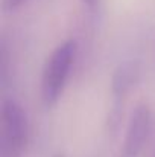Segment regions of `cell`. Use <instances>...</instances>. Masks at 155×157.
Masks as SVG:
<instances>
[{
    "mask_svg": "<svg viewBox=\"0 0 155 157\" xmlns=\"http://www.w3.org/2000/svg\"><path fill=\"white\" fill-rule=\"evenodd\" d=\"M75 56L76 43L73 40H67L58 44L46 59L41 75V99L46 107H53L62 96Z\"/></svg>",
    "mask_w": 155,
    "mask_h": 157,
    "instance_id": "6da1fadb",
    "label": "cell"
},
{
    "mask_svg": "<svg viewBox=\"0 0 155 157\" xmlns=\"http://www.w3.org/2000/svg\"><path fill=\"white\" fill-rule=\"evenodd\" d=\"M29 142V119L18 101L5 98L0 113V157H21Z\"/></svg>",
    "mask_w": 155,
    "mask_h": 157,
    "instance_id": "7a4b0ae2",
    "label": "cell"
},
{
    "mask_svg": "<svg viewBox=\"0 0 155 157\" xmlns=\"http://www.w3.org/2000/svg\"><path fill=\"white\" fill-rule=\"evenodd\" d=\"M151 133V108L146 102H140L131 113L125 139L119 157H138L142 154Z\"/></svg>",
    "mask_w": 155,
    "mask_h": 157,
    "instance_id": "3957f363",
    "label": "cell"
},
{
    "mask_svg": "<svg viewBox=\"0 0 155 157\" xmlns=\"http://www.w3.org/2000/svg\"><path fill=\"white\" fill-rule=\"evenodd\" d=\"M140 79V64L138 61H125L117 66L111 76V92L114 98V105L111 110L109 121L119 122L122 113V102L125 96L131 92V89Z\"/></svg>",
    "mask_w": 155,
    "mask_h": 157,
    "instance_id": "277c9868",
    "label": "cell"
},
{
    "mask_svg": "<svg viewBox=\"0 0 155 157\" xmlns=\"http://www.w3.org/2000/svg\"><path fill=\"white\" fill-rule=\"evenodd\" d=\"M23 2H24V0H6L8 6H11V8H17V6H20Z\"/></svg>",
    "mask_w": 155,
    "mask_h": 157,
    "instance_id": "5b68a950",
    "label": "cell"
},
{
    "mask_svg": "<svg viewBox=\"0 0 155 157\" xmlns=\"http://www.w3.org/2000/svg\"><path fill=\"white\" fill-rule=\"evenodd\" d=\"M96 2H98V0H82V3H85L88 8H94Z\"/></svg>",
    "mask_w": 155,
    "mask_h": 157,
    "instance_id": "8992f818",
    "label": "cell"
},
{
    "mask_svg": "<svg viewBox=\"0 0 155 157\" xmlns=\"http://www.w3.org/2000/svg\"><path fill=\"white\" fill-rule=\"evenodd\" d=\"M53 157H64V154H61V153H58V154H55Z\"/></svg>",
    "mask_w": 155,
    "mask_h": 157,
    "instance_id": "52a82bcc",
    "label": "cell"
}]
</instances>
